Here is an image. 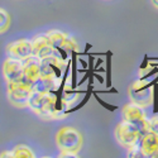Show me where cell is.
<instances>
[{
  "label": "cell",
  "instance_id": "obj_1",
  "mask_svg": "<svg viewBox=\"0 0 158 158\" xmlns=\"http://www.w3.org/2000/svg\"><path fill=\"white\" fill-rule=\"evenodd\" d=\"M28 108L38 116L47 120L55 119L60 115V110L56 108V99L52 95V93L42 94L37 93V91H32L28 100Z\"/></svg>",
  "mask_w": 158,
  "mask_h": 158
},
{
  "label": "cell",
  "instance_id": "obj_2",
  "mask_svg": "<svg viewBox=\"0 0 158 158\" xmlns=\"http://www.w3.org/2000/svg\"><path fill=\"white\" fill-rule=\"evenodd\" d=\"M57 147L62 153L77 154L82 146V135L77 129L72 127H64L60 129L56 135Z\"/></svg>",
  "mask_w": 158,
  "mask_h": 158
},
{
  "label": "cell",
  "instance_id": "obj_3",
  "mask_svg": "<svg viewBox=\"0 0 158 158\" xmlns=\"http://www.w3.org/2000/svg\"><path fill=\"white\" fill-rule=\"evenodd\" d=\"M142 135H143V131H140L135 125L130 124L125 120L120 122L116 125V129H115L116 140L127 149L139 148Z\"/></svg>",
  "mask_w": 158,
  "mask_h": 158
},
{
  "label": "cell",
  "instance_id": "obj_4",
  "mask_svg": "<svg viewBox=\"0 0 158 158\" xmlns=\"http://www.w3.org/2000/svg\"><path fill=\"white\" fill-rule=\"evenodd\" d=\"M32 94L31 85L23 81L8 82V99L11 105L17 108L28 106V100Z\"/></svg>",
  "mask_w": 158,
  "mask_h": 158
},
{
  "label": "cell",
  "instance_id": "obj_5",
  "mask_svg": "<svg viewBox=\"0 0 158 158\" xmlns=\"http://www.w3.org/2000/svg\"><path fill=\"white\" fill-rule=\"evenodd\" d=\"M123 120L135 125L143 133L147 131L148 118L146 115V111L143 110V106H140V105H138L133 101L130 104H127L123 108Z\"/></svg>",
  "mask_w": 158,
  "mask_h": 158
},
{
  "label": "cell",
  "instance_id": "obj_6",
  "mask_svg": "<svg viewBox=\"0 0 158 158\" xmlns=\"http://www.w3.org/2000/svg\"><path fill=\"white\" fill-rule=\"evenodd\" d=\"M6 53L9 57L24 61L33 56V44L32 41L28 39H19V41L11 42L6 46Z\"/></svg>",
  "mask_w": 158,
  "mask_h": 158
},
{
  "label": "cell",
  "instance_id": "obj_7",
  "mask_svg": "<svg viewBox=\"0 0 158 158\" xmlns=\"http://www.w3.org/2000/svg\"><path fill=\"white\" fill-rule=\"evenodd\" d=\"M24 72V63L20 60L8 57L3 63V75L6 82L22 81Z\"/></svg>",
  "mask_w": 158,
  "mask_h": 158
},
{
  "label": "cell",
  "instance_id": "obj_8",
  "mask_svg": "<svg viewBox=\"0 0 158 158\" xmlns=\"http://www.w3.org/2000/svg\"><path fill=\"white\" fill-rule=\"evenodd\" d=\"M129 96L131 101L146 108L152 102V90L148 89V86L144 85V82L139 81L130 86L129 89Z\"/></svg>",
  "mask_w": 158,
  "mask_h": 158
},
{
  "label": "cell",
  "instance_id": "obj_9",
  "mask_svg": "<svg viewBox=\"0 0 158 158\" xmlns=\"http://www.w3.org/2000/svg\"><path fill=\"white\" fill-rule=\"evenodd\" d=\"M23 63H24V72L22 81L28 85H32L41 76V60L37 58L35 56H31L29 58L24 60Z\"/></svg>",
  "mask_w": 158,
  "mask_h": 158
},
{
  "label": "cell",
  "instance_id": "obj_10",
  "mask_svg": "<svg viewBox=\"0 0 158 158\" xmlns=\"http://www.w3.org/2000/svg\"><path fill=\"white\" fill-rule=\"evenodd\" d=\"M32 44H33V56H35L39 60H43V58L49 57L52 55H56L55 49L51 46L46 34L44 35H37L35 38H33Z\"/></svg>",
  "mask_w": 158,
  "mask_h": 158
},
{
  "label": "cell",
  "instance_id": "obj_11",
  "mask_svg": "<svg viewBox=\"0 0 158 158\" xmlns=\"http://www.w3.org/2000/svg\"><path fill=\"white\" fill-rule=\"evenodd\" d=\"M139 148L143 157H153V154L158 152V135L152 131L143 133Z\"/></svg>",
  "mask_w": 158,
  "mask_h": 158
},
{
  "label": "cell",
  "instance_id": "obj_12",
  "mask_svg": "<svg viewBox=\"0 0 158 158\" xmlns=\"http://www.w3.org/2000/svg\"><path fill=\"white\" fill-rule=\"evenodd\" d=\"M60 80L56 77H43L39 76L37 80L31 85L32 91H37V93H53V91L58 87Z\"/></svg>",
  "mask_w": 158,
  "mask_h": 158
},
{
  "label": "cell",
  "instance_id": "obj_13",
  "mask_svg": "<svg viewBox=\"0 0 158 158\" xmlns=\"http://www.w3.org/2000/svg\"><path fill=\"white\" fill-rule=\"evenodd\" d=\"M46 35H47L51 46L53 47L55 51H58L63 46V43L66 42V39H67V35H66L63 32H61V31H51Z\"/></svg>",
  "mask_w": 158,
  "mask_h": 158
},
{
  "label": "cell",
  "instance_id": "obj_14",
  "mask_svg": "<svg viewBox=\"0 0 158 158\" xmlns=\"http://www.w3.org/2000/svg\"><path fill=\"white\" fill-rule=\"evenodd\" d=\"M11 151H13L14 158H33L34 157V153L32 152V149L27 146H23V144H19V146H17Z\"/></svg>",
  "mask_w": 158,
  "mask_h": 158
},
{
  "label": "cell",
  "instance_id": "obj_15",
  "mask_svg": "<svg viewBox=\"0 0 158 158\" xmlns=\"http://www.w3.org/2000/svg\"><path fill=\"white\" fill-rule=\"evenodd\" d=\"M9 25H10V15H9V13L5 9L0 8V34L6 32L8 28H9Z\"/></svg>",
  "mask_w": 158,
  "mask_h": 158
},
{
  "label": "cell",
  "instance_id": "obj_16",
  "mask_svg": "<svg viewBox=\"0 0 158 158\" xmlns=\"http://www.w3.org/2000/svg\"><path fill=\"white\" fill-rule=\"evenodd\" d=\"M77 96H78V94L76 93L75 90H71L70 87H66V91H64V94H63V100H62L63 105H70V104H72V102L76 100Z\"/></svg>",
  "mask_w": 158,
  "mask_h": 158
},
{
  "label": "cell",
  "instance_id": "obj_17",
  "mask_svg": "<svg viewBox=\"0 0 158 158\" xmlns=\"http://www.w3.org/2000/svg\"><path fill=\"white\" fill-rule=\"evenodd\" d=\"M147 131H152L158 135V116L149 118L147 120Z\"/></svg>",
  "mask_w": 158,
  "mask_h": 158
},
{
  "label": "cell",
  "instance_id": "obj_18",
  "mask_svg": "<svg viewBox=\"0 0 158 158\" xmlns=\"http://www.w3.org/2000/svg\"><path fill=\"white\" fill-rule=\"evenodd\" d=\"M64 52H67V53H70V52H75L76 49H77V44L72 41L71 38H69L67 37V39H66V42L63 43V46L61 47Z\"/></svg>",
  "mask_w": 158,
  "mask_h": 158
},
{
  "label": "cell",
  "instance_id": "obj_19",
  "mask_svg": "<svg viewBox=\"0 0 158 158\" xmlns=\"http://www.w3.org/2000/svg\"><path fill=\"white\" fill-rule=\"evenodd\" d=\"M98 100L100 101V104H101V105H104V106H105V108H109V110H115V109H116L115 106H111V105H108V104H105V102H104L102 100H100L99 98H98Z\"/></svg>",
  "mask_w": 158,
  "mask_h": 158
},
{
  "label": "cell",
  "instance_id": "obj_20",
  "mask_svg": "<svg viewBox=\"0 0 158 158\" xmlns=\"http://www.w3.org/2000/svg\"><path fill=\"white\" fill-rule=\"evenodd\" d=\"M0 157H10V158H14V156H13V151H10V152H3V153H0Z\"/></svg>",
  "mask_w": 158,
  "mask_h": 158
},
{
  "label": "cell",
  "instance_id": "obj_21",
  "mask_svg": "<svg viewBox=\"0 0 158 158\" xmlns=\"http://www.w3.org/2000/svg\"><path fill=\"white\" fill-rule=\"evenodd\" d=\"M151 3L156 9H158V0H151Z\"/></svg>",
  "mask_w": 158,
  "mask_h": 158
}]
</instances>
